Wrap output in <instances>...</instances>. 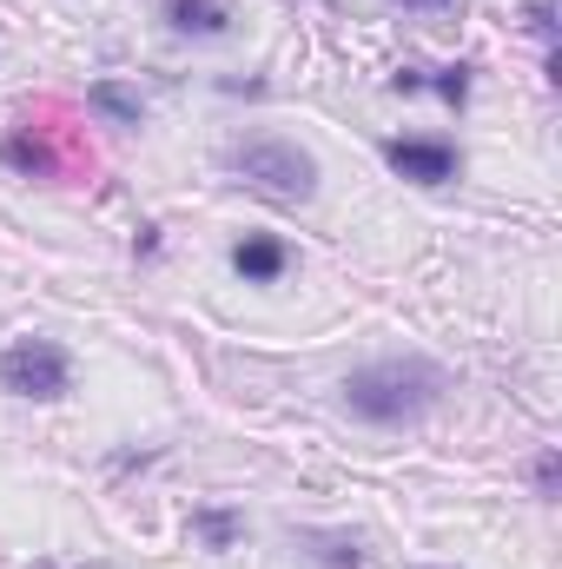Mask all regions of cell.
Masks as SVG:
<instances>
[{
  "label": "cell",
  "mask_w": 562,
  "mask_h": 569,
  "mask_svg": "<svg viewBox=\"0 0 562 569\" xmlns=\"http://www.w3.org/2000/svg\"><path fill=\"white\" fill-rule=\"evenodd\" d=\"M165 450L159 443H145V450H113V477H127V470H152Z\"/></svg>",
  "instance_id": "cell-15"
},
{
  "label": "cell",
  "mask_w": 562,
  "mask_h": 569,
  "mask_svg": "<svg viewBox=\"0 0 562 569\" xmlns=\"http://www.w3.org/2000/svg\"><path fill=\"white\" fill-rule=\"evenodd\" d=\"M27 569H60V563H47V557H40V563H27Z\"/></svg>",
  "instance_id": "cell-19"
},
{
  "label": "cell",
  "mask_w": 562,
  "mask_h": 569,
  "mask_svg": "<svg viewBox=\"0 0 562 569\" xmlns=\"http://www.w3.org/2000/svg\"><path fill=\"white\" fill-rule=\"evenodd\" d=\"M232 272L245 284H279L291 272V246H284L279 232H245V239H232Z\"/></svg>",
  "instance_id": "cell-5"
},
{
  "label": "cell",
  "mask_w": 562,
  "mask_h": 569,
  "mask_svg": "<svg viewBox=\"0 0 562 569\" xmlns=\"http://www.w3.org/2000/svg\"><path fill=\"white\" fill-rule=\"evenodd\" d=\"M219 166H225L239 186L272 192V199H291V206L318 199V159L298 140H279V133H245V140H232L219 152Z\"/></svg>",
  "instance_id": "cell-2"
},
{
  "label": "cell",
  "mask_w": 562,
  "mask_h": 569,
  "mask_svg": "<svg viewBox=\"0 0 562 569\" xmlns=\"http://www.w3.org/2000/svg\"><path fill=\"white\" fill-rule=\"evenodd\" d=\"M384 166L411 186H450L463 172V152H456V140H436V133H398V140H384Z\"/></svg>",
  "instance_id": "cell-4"
},
{
  "label": "cell",
  "mask_w": 562,
  "mask_h": 569,
  "mask_svg": "<svg viewBox=\"0 0 562 569\" xmlns=\"http://www.w3.org/2000/svg\"><path fill=\"white\" fill-rule=\"evenodd\" d=\"M0 166H7V172H27V179H60V152L40 140L33 127L0 133Z\"/></svg>",
  "instance_id": "cell-8"
},
{
  "label": "cell",
  "mask_w": 562,
  "mask_h": 569,
  "mask_svg": "<svg viewBox=\"0 0 562 569\" xmlns=\"http://www.w3.org/2000/svg\"><path fill=\"white\" fill-rule=\"evenodd\" d=\"M159 20H165L179 40H232V27H239V13H232L225 0H165Z\"/></svg>",
  "instance_id": "cell-6"
},
{
  "label": "cell",
  "mask_w": 562,
  "mask_h": 569,
  "mask_svg": "<svg viewBox=\"0 0 562 569\" xmlns=\"http://www.w3.org/2000/svg\"><path fill=\"white\" fill-rule=\"evenodd\" d=\"M80 569H113V563H80Z\"/></svg>",
  "instance_id": "cell-20"
},
{
  "label": "cell",
  "mask_w": 562,
  "mask_h": 569,
  "mask_svg": "<svg viewBox=\"0 0 562 569\" xmlns=\"http://www.w3.org/2000/svg\"><path fill=\"white\" fill-rule=\"evenodd\" d=\"M391 7H404V13H423V20H450L463 0H391Z\"/></svg>",
  "instance_id": "cell-16"
},
{
  "label": "cell",
  "mask_w": 562,
  "mask_h": 569,
  "mask_svg": "<svg viewBox=\"0 0 562 569\" xmlns=\"http://www.w3.org/2000/svg\"><path fill=\"white\" fill-rule=\"evenodd\" d=\"M185 530H192L212 557H225V550L245 537V510H232V503H199V510L185 517Z\"/></svg>",
  "instance_id": "cell-9"
},
{
  "label": "cell",
  "mask_w": 562,
  "mask_h": 569,
  "mask_svg": "<svg viewBox=\"0 0 562 569\" xmlns=\"http://www.w3.org/2000/svg\"><path fill=\"white\" fill-rule=\"evenodd\" d=\"M0 391L27 405H53L73 391V351L60 338H13L0 351Z\"/></svg>",
  "instance_id": "cell-3"
},
{
  "label": "cell",
  "mask_w": 562,
  "mask_h": 569,
  "mask_svg": "<svg viewBox=\"0 0 562 569\" xmlns=\"http://www.w3.org/2000/svg\"><path fill=\"white\" fill-rule=\"evenodd\" d=\"M423 569H436V563H423Z\"/></svg>",
  "instance_id": "cell-21"
},
{
  "label": "cell",
  "mask_w": 562,
  "mask_h": 569,
  "mask_svg": "<svg viewBox=\"0 0 562 569\" xmlns=\"http://www.w3.org/2000/svg\"><path fill=\"white\" fill-rule=\"evenodd\" d=\"M291 543H298L304 563L318 569H371L364 537H351V530H291Z\"/></svg>",
  "instance_id": "cell-7"
},
{
  "label": "cell",
  "mask_w": 562,
  "mask_h": 569,
  "mask_svg": "<svg viewBox=\"0 0 562 569\" xmlns=\"http://www.w3.org/2000/svg\"><path fill=\"white\" fill-rule=\"evenodd\" d=\"M470 80H476V67H470V60H450V67L423 73V87H430V93H436L443 107H456V113L470 107Z\"/></svg>",
  "instance_id": "cell-11"
},
{
  "label": "cell",
  "mask_w": 562,
  "mask_h": 569,
  "mask_svg": "<svg viewBox=\"0 0 562 569\" xmlns=\"http://www.w3.org/2000/svg\"><path fill=\"white\" fill-rule=\"evenodd\" d=\"M450 391V371L423 351H404V358H371L344 378V411L371 430H411L423 425Z\"/></svg>",
  "instance_id": "cell-1"
},
{
  "label": "cell",
  "mask_w": 562,
  "mask_h": 569,
  "mask_svg": "<svg viewBox=\"0 0 562 569\" xmlns=\"http://www.w3.org/2000/svg\"><path fill=\"white\" fill-rule=\"evenodd\" d=\"M523 13H530V33L543 40V53H556L562 27H556V0H523Z\"/></svg>",
  "instance_id": "cell-13"
},
{
  "label": "cell",
  "mask_w": 562,
  "mask_h": 569,
  "mask_svg": "<svg viewBox=\"0 0 562 569\" xmlns=\"http://www.w3.org/2000/svg\"><path fill=\"white\" fill-rule=\"evenodd\" d=\"M219 93H225V100H265V93H272V80H259V73H252V80L225 73V80H219Z\"/></svg>",
  "instance_id": "cell-14"
},
{
  "label": "cell",
  "mask_w": 562,
  "mask_h": 569,
  "mask_svg": "<svg viewBox=\"0 0 562 569\" xmlns=\"http://www.w3.org/2000/svg\"><path fill=\"white\" fill-rule=\"evenodd\" d=\"M159 252H165V239H159V226H140V232H133V259H140V266H152Z\"/></svg>",
  "instance_id": "cell-17"
},
{
  "label": "cell",
  "mask_w": 562,
  "mask_h": 569,
  "mask_svg": "<svg viewBox=\"0 0 562 569\" xmlns=\"http://www.w3.org/2000/svg\"><path fill=\"white\" fill-rule=\"evenodd\" d=\"M87 107H93L107 127H145V100L127 93L120 80H93V87H87Z\"/></svg>",
  "instance_id": "cell-10"
},
{
  "label": "cell",
  "mask_w": 562,
  "mask_h": 569,
  "mask_svg": "<svg viewBox=\"0 0 562 569\" xmlns=\"http://www.w3.org/2000/svg\"><path fill=\"white\" fill-rule=\"evenodd\" d=\"M391 93H423V67H398L391 73Z\"/></svg>",
  "instance_id": "cell-18"
},
{
  "label": "cell",
  "mask_w": 562,
  "mask_h": 569,
  "mask_svg": "<svg viewBox=\"0 0 562 569\" xmlns=\"http://www.w3.org/2000/svg\"><path fill=\"white\" fill-rule=\"evenodd\" d=\"M530 483H536V497H543V503H556V497H562V450H556V443H543V457L530 463Z\"/></svg>",
  "instance_id": "cell-12"
}]
</instances>
